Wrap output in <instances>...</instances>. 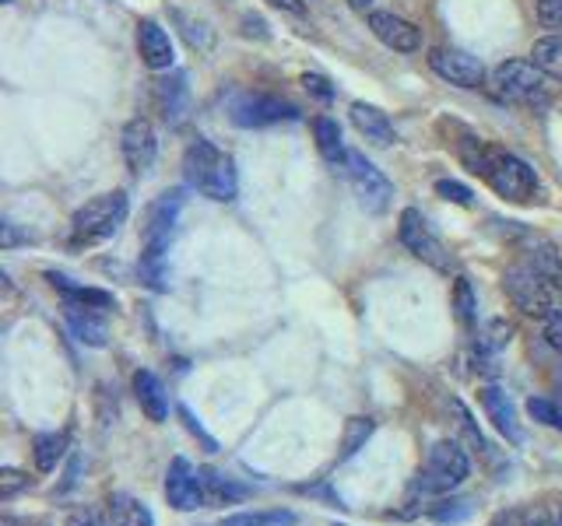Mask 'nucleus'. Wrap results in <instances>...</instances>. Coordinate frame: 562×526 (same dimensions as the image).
<instances>
[{"label":"nucleus","mask_w":562,"mask_h":526,"mask_svg":"<svg viewBox=\"0 0 562 526\" xmlns=\"http://www.w3.org/2000/svg\"><path fill=\"white\" fill-rule=\"evenodd\" d=\"M457 155H461V162L468 165V172H474L479 180H485L503 201H514V204L535 201L538 175L514 151H503V148L488 145V140H482V137H464L461 145H457Z\"/></svg>","instance_id":"1"},{"label":"nucleus","mask_w":562,"mask_h":526,"mask_svg":"<svg viewBox=\"0 0 562 526\" xmlns=\"http://www.w3.org/2000/svg\"><path fill=\"white\" fill-rule=\"evenodd\" d=\"M183 180L190 190H198L201 197L228 204L236 201L239 180H236V162L222 148L211 145L207 137H193L183 151Z\"/></svg>","instance_id":"2"},{"label":"nucleus","mask_w":562,"mask_h":526,"mask_svg":"<svg viewBox=\"0 0 562 526\" xmlns=\"http://www.w3.org/2000/svg\"><path fill=\"white\" fill-rule=\"evenodd\" d=\"M127 193L113 190V193H99V197L85 201L75 218H70V245L81 250V245H99L105 239L116 236V228L127 218Z\"/></svg>","instance_id":"3"},{"label":"nucleus","mask_w":562,"mask_h":526,"mask_svg":"<svg viewBox=\"0 0 562 526\" xmlns=\"http://www.w3.org/2000/svg\"><path fill=\"white\" fill-rule=\"evenodd\" d=\"M492 95L509 105H527V110H544L549 105V84L531 60H503L492 70Z\"/></svg>","instance_id":"4"},{"label":"nucleus","mask_w":562,"mask_h":526,"mask_svg":"<svg viewBox=\"0 0 562 526\" xmlns=\"http://www.w3.org/2000/svg\"><path fill=\"white\" fill-rule=\"evenodd\" d=\"M471 473V460L468 453L443 438V443H436L426 456V467L418 470V481H415V491L422 495H447V491L461 488Z\"/></svg>","instance_id":"5"},{"label":"nucleus","mask_w":562,"mask_h":526,"mask_svg":"<svg viewBox=\"0 0 562 526\" xmlns=\"http://www.w3.org/2000/svg\"><path fill=\"white\" fill-rule=\"evenodd\" d=\"M397 236H401V242H404V250H408L415 260L429 263V267L439 271V274H450V271H453V256H450V250L443 245V239H439V236L432 232L429 218L422 215L418 207H404V210H401V218H397Z\"/></svg>","instance_id":"6"},{"label":"nucleus","mask_w":562,"mask_h":526,"mask_svg":"<svg viewBox=\"0 0 562 526\" xmlns=\"http://www.w3.org/2000/svg\"><path fill=\"white\" fill-rule=\"evenodd\" d=\"M348 175V186L351 193L359 197V204L369 210V215H383L386 207L394 201V183L386 180V175L369 162L362 151H348V162L341 169Z\"/></svg>","instance_id":"7"},{"label":"nucleus","mask_w":562,"mask_h":526,"mask_svg":"<svg viewBox=\"0 0 562 526\" xmlns=\"http://www.w3.org/2000/svg\"><path fill=\"white\" fill-rule=\"evenodd\" d=\"M503 288L509 295V302H514L527 316H541V320H544V316L555 309L552 306V285L527 260L503 274Z\"/></svg>","instance_id":"8"},{"label":"nucleus","mask_w":562,"mask_h":526,"mask_svg":"<svg viewBox=\"0 0 562 526\" xmlns=\"http://www.w3.org/2000/svg\"><path fill=\"white\" fill-rule=\"evenodd\" d=\"M228 119L243 130H260V127H274V123H292L299 119V110L285 99L274 95H239L228 110Z\"/></svg>","instance_id":"9"},{"label":"nucleus","mask_w":562,"mask_h":526,"mask_svg":"<svg viewBox=\"0 0 562 526\" xmlns=\"http://www.w3.org/2000/svg\"><path fill=\"white\" fill-rule=\"evenodd\" d=\"M429 67L436 78H443L457 88H479L485 78V67L479 57H471L468 49H453V46H436L429 53Z\"/></svg>","instance_id":"10"},{"label":"nucleus","mask_w":562,"mask_h":526,"mask_svg":"<svg viewBox=\"0 0 562 526\" xmlns=\"http://www.w3.org/2000/svg\"><path fill=\"white\" fill-rule=\"evenodd\" d=\"M166 499H169L172 508H180V513H198V508L207 505L201 470H193L190 460H183V456H176V460L169 464V473H166Z\"/></svg>","instance_id":"11"},{"label":"nucleus","mask_w":562,"mask_h":526,"mask_svg":"<svg viewBox=\"0 0 562 526\" xmlns=\"http://www.w3.org/2000/svg\"><path fill=\"white\" fill-rule=\"evenodd\" d=\"M120 151H123V162L134 175H145L155 165V155H158V140H155V127L148 119H131L127 127L120 134Z\"/></svg>","instance_id":"12"},{"label":"nucleus","mask_w":562,"mask_h":526,"mask_svg":"<svg viewBox=\"0 0 562 526\" xmlns=\"http://www.w3.org/2000/svg\"><path fill=\"white\" fill-rule=\"evenodd\" d=\"M369 32L394 53H415L422 49V28H415L408 18L391 11H369Z\"/></svg>","instance_id":"13"},{"label":"nucleus","mask_w":562,"mask_h":526,"mask_svg":"<svg viewBox=\"0 0 562 526\" xmlns=\"http://www.w3.org/2000/svg\"><path fill=\"white\" fill-rule=\"evenodd\" d=\"M479 400H482L485 418L492 421V425H496V432L506 435V443L520 446V443H524V432H520V425H517V408H514V400H509V393L503 390V386H496V382L482 386V390H479Z\"/></svg>","instance_id":"14"},{"label":"nucleus","mask_w":562,"mask_h":526,"mask_svg":"<svg viewBox=\"0 0 562 526\" xmlns=\"http://www.w3.org/2000/svg\"><path fill=\"white\" fill-rule=\"evenodd\" d=\"M137 53H140V60H145L148 70H169L172 60H176V49H172L169 32L158 25L155 18H145V22H137Z\"/></svg>","instance_id":"15"},{"label":"nucleus","mask_w":562,"mask_h":526,"mask_svg":"<svg viewBox=\"0 0 562 526\" xmlns=\"http://www.w3.org/2000/svg\"><path fill=\"white\" fill-rule=\"evenodd\" d=\"M351 123H356V130L369 140V145H376V148H391L394 140H397V130H394V123L386 119V113H380L376 105H369V102H351Z\"/></svg>","instance_id":"16"},{"label":"nucleus","mask_w":562,"mask_h":526,"mask_svg":"<svg viewBox=\"0 0 562 526\" xmlns=\"http://www.w3.org/2000/svg\"><path fill=\"white\" fill-rule=\"evenodd\" d=\"M155 99H158V110H162L169 127H180L187 119L190 110V88H187V75H169L155 84Z\"/></svg>","instance_id":"17"},{"label":"nucleus","mask_w":562,"mask_h":526,"mask_svg":"<svg viewBox=\"0 0 562 526\" xmlns=\"http://www.w3.org/2000/svg\"><path fill=\"white\" fill-rule=\"evenodd\" d=\"M134 397L140 403V411L148 414V421H155V425H162V421L169 418V393L162 379H158L155 373H148V368H140V373L134 376Z\"/></svg>","instance_id":"18"},{"label":"nucleus","mask_w":562,"mask_h":526,"mask_svg":"<svg viewBox=\"0 0 562 526\" xmlns=\"http://www.w3.org/2000/svg\"><path fill=\"white\" fill-rule=\"evenodd\" d=\"M64 309H67V327L81 344L88 347L110 344V327L102 320V309H81V306H64Z\"/></svg>","instance_id":"19"},{"label":"nucleus","mask_w":562,"mask_h":526,"mask_svg":"<svg viewBox=\"0 0 562 526\" xmlns=\"http://www.w3.org/2000/svg\"><path fill=\"white\" fill-rule=\"evenodd\" d=\"M46 281L64 295V306H81V309H113V295L102 288H85L78 281H70L67 274L49 271Z\"/></svg>","instance_id":"20"},{"label":"nucleus","mask_w":562,"mask_h":526,"mask_svg":"<svg viewBox=\"0 0 562 526\" xmlns=\"http://www.w3.org/2000/svg\"><path fill=\"white\" fill-rule=\"evenodd\" d=\"M313 137H316V148H321V155L327 158V162H330L334 169H345V162H348V148H345V140H341L338 119L316 116V119H313Z\"/></svg>","instance_id":"21"},{"label":"nucleus","mask_w":562,"mask_h":526,"mask_svg":"<svg viewBox=\"0 0 562 526\" xmlns=\"http://www.w3.org/2000/svg\"><path fill=\"white\" fill-rule=\"evenodd\" d=\"M110 523L113 526H155V516H151V508L134 499V495H113L110 499Z\"/></svg>","instance_id":"22"},{"label":"nucleus","mask_w":562,"mask_h":526,"mask_svg":"<svg viewBox=\"0 0 562 526\" xmlns=\"http://www.w3.org/2000/svg\"><path fill=\"white\" fill-rule=\"evenodd\" d=\"M201 481H204L207 505H228V502H239V499L250 495V488H243L233 478H225V473L207 470V467H201Z\"/></svg>","instance_id":"23"},{"label":"nucleus","mask_w":562,"mask_h":526,"mask_svg":"<svg viewBox=\"0 0 562 526\" xmlns=\"http://www.w3.org/2000/svg\"><path fill=\"white\" fill-rule=\"evenodd\" d=\"M531 64L544 78L562 81V35H544V39H538L531 46Z\"/></svg>","instance_id":"24"},{"label":"nucleus","mask_w":562,"mask_h":526,"mask_svg":"<svg viewBox=\"0 0 562 526\" xmlns=\"http://www.w3.org/2000/svg\"><path fill=\"white\" fill-rule=\"evenodd\" d=\"M64 453H67V435L64 432H43V435H35L32 456H35V467H40L43 473L57 470V464L64 460Z\"/></svg>","instance_id":"25"},{"label":"nucleus","mask_w":562,"mask_h":526,"mask_svg":"<svg viewBox=\"0 0 562 526\" xmlns=\"http://www.w3.org/2000/svg\"><path fill=\"white\" fill-rule=\"evenodd\" d=\"M527 263L549 281L552 288H562V256L555 253V245H549V242H541V245H535L531 250V256H527Z\"/></svg>","instance_id":"26"},{"label":"nucleus","mask_w":562,"mask_h":526,"mask_svg":"<svg viewBox=\"0 0 562 526\" xmlns=\"http://www.w3.org/2000/svg\"><path fill=\"white\" fill-rule=\"evenodd\" d=\"M376 432V421L373 418H348V425H345V438H341V456L338 460H351L366 443H369V435Z\"/></svg>","instance_id":"27"},{"label":"nucleus","mask_w":562,"mask_h":526,"mask_svg":"<svg viewBox=\"0 0 562 526\" xmlns=\"http://www.w3.org/2000/svg\"><path fill=\"white\" fill-rule=\"evenodd\" d=\"M453 312L464 330H474V323H479V302H474L468 277H457V285H453Z\"/></svg>","instance_id":"28"},{"label":"nucleus","mask_w":562,"mask_h":526,"mask_svg":"<svg viewBox=\"0 0 562 526\" xmlns=\"http://www.w3.org/2000/svg\"><path fill=\"white\" fill-rule=\"evenodd\" d=\"M295 513H285V508H274V513H236L225 516L218 526H295Z\"/></svg>","instance_id":"29"},{"label":"nucleus","mask_w":562,"mask_h":526,"mask_svg":"<svg viewBox=\"0 0 562 526\" xmlns=\"http://www.w3.org/2000/svg\"><path fill=\"white\" fill-rule=\"evenodd\" d=\"M471 513H474L471 499H439L429 505V519H436V523H461Z\"/></svg>","instance_id":"30"},{"label":"nucleus","mask_w":562,"mask_h":526,"mask_svg":"<svg viewBox=\"0 0 562 526\" xmlns=\"http://www.w3.org/2000/svg\"><path fill=\"white\" fill-rule=\"evenodd\" d=\"M527 411H531L535 421H541V425H549V428H562V418H559V403L555 397H531L527 400Z\"/></svg>","instance_id":"31"},{"label":"nucleus","mask_w":562,"mask_h":526,"mask_svg":"<svg viewBox=\"0 0 562 526\" xmlns=\"http://www.w3.org/2000/svg\"><path fill=\"white\" fill-rule=\"evenodd\" d=\"M436 193L443 197L447 204H457V207H474V193L457 183V180H436Z\"/></svg>","instance_id":"32"},{"label":"nucleus","mask_w":562,"mask_h":526,"mask_svg":"<svg viewBox=\"0 0 562 526\" xmlns=\"http://www.w3.org/2000/svg\"><path fill=\"white\" fill-rule=\"evenodd\" d=\"M509 333H514V327L503 323V320H492V323L479 333V347H482V351H496V347L509 344Z\"/></svg>","instance_id":"33"},{"label":"nucleus","mask_w":562,"mask_h":526,"mask_svg":"<svg viewBox=\"0 0 562 526\" xmlns=\"http://www.w3.org/2000/svg\"><path fill=\"white\" fill-rule=\"evenodd\" d=\"M29 484H32V481L25 478L22 470H11V467H4V470H0V502H11V499L18 495V491L29 488Z\"/></svg>","instance_id":"34"},{"label":"nucleus","mask_w":562,"mask_h":526,"mask_svg":"<svg viewBox=\"0 0 562 526\" xmlns=\"http://www.w3.org/2000/svg\"><path fill=\"white\" fill-rule=\"evenodd\" d=\"M176 22L187 25L183 35L190 39V46H198V49H207V46H211V32H207L204 22H193V18H187V14H176Z\"/></svg>","instance_id":"35"},{"label":"nucleus","mask_w":562,"mask_h":526,"mask_svg":"<svg viewBox=\"0 0 562 526\" xmlns=\"http://www.w3.org/2000/svg\"><path fill=\"white\" fill-rule=\"evenodd\" d=\"M303 88H306V92L316 99V102H334V84L324 78V75H313V70H310V75H303Z\"/></svg>","instance_id":"36"},{"label":"nucleus","mask_w":562,"mask_h":526,"mask_svg":"<svg viewBox=\"0 0 562 526\" xmlns=\"http://www.w3.org/2000/svg\"><path fill=\"white\" fill-rule=\"evenodd\" d=\"M67 526H113V523H105V516L99 513V508H92V505H78L75 513L67 516Z\"/></svg>","instance_id":"37"},{"label":"nucleus","mask_w":562,"mask_h":526,"mask_svg":"<svg viewBox=\"0 0 562 526\" xmlns=\"http://www.w3.org/2000/svg\"><path fill=\"white\" fill-rule=\"evenodd\" d=\"M538 22L544 28H562V0H538Z\"/></svg>","instance_id":"38"},{"label":"nucleus","mask_w":562,"mask_h":526,"mask_svg":"<svg viewBox=\"0 0 562 526\" xmlns=\"http://www.w3.org/2000/svg\"><path fill=\"white\" fill-rule=\"evenodd\" d=\"M544 341H549L562 355V309H552L549 316H544Z\"/></svg>","instance_id":"39"},{"label":"nucleus","mask_w":562,"mask_h":526,"mask_svg":"<svg viewBox=\"0 0 562 526\" xmlns=\"http://www.w3.org/2000/svg\"><path fill=\"white\" fill-rule=\"evenodd\" d=\"M180 418L187 421V428H190V435H198V438H201V443L207 446V453H215V449H218V443H215V438H211V435H207V432H204V428L198 425V418H193V414H190V408H180Z\"/></svg>","instance_id":"40"},{"label":"nucleus","mask_w":562,"mask_h":526,"mask_svg":"<svg viewBox=\"0 0 562 526\" xmlns=\"http://www.w3.org/2000/svg\"><path fill=\"white\" fill-rule=\"evenodd\" d=\"M18 242H22V236L14 232V221L0 225V245H4V250H11V245H18Z\"/></svg>","instance_id":"41"},{"label":"nucleus","mask_w":562,"mask_h":526,"mask_svg":"<svg viewBox=\"0 0 562 526\" xmlns=\"http://www.w3.org/2000/svg\"><path fill=\"white\" fill-rule=\"evenodd\" d=\"M271 8H281V11H289V14H303L306 11V4L303 0H268Z\"/></svg>","instance_id":"42"},{"label":"nucleus","mask_w":562,"mask_h":526,"mask_svg":"<svg viewBox=\"0 0 562 526\" xmlns=\"http://www.w3.org/2000/svg\"><path fill=\"white\" fill-rule=\"evenodd\" d=\"M243 25H246V35H260V39H268V28H263V22H260V18H250V14H246L243 18Z\"/></svg>","instance_id":"43"},{"label":"nucleus","mask_w":562,"mask_h":526,"mask_svg":"<svg viewBox=\"0 0 562 526\" xmlns=\"http://www.w3.org/2000/svg\"><path fill=\"white\" fill-rule=\"evenodd\" d=\"M0 526H46V523H35V519H18V516H4Z\"/></svg>","instance_id":"44"},{"label":"nucleus","mask_w":562,"mask_h":526,"mask_svg":"<svg viewBox=\"0 0 562 526\" xmlns=\"http://www.w3.org/2000/svg\"><path fill=\"white\" fill-rule=\"evenodd\" d=\"M527 526H559V523H552L544 513H531V519H527Z\"/></svg>","instance_id":"45"},{"label":"nucleus","mask_w":562,"mask_h":526,"mask_svg":"<svg viewBox=\"0 0 562 526\" xmlns=\"http://www.w3.org/2000/svg\"><path fill=\"white\" fill-rule=\"evenodd\" d=\"M348 4L356 11H369V8H373V0H348Z\"/></svg>","instance_id":"46"},{"label":"nucleus","mask_w":562,"mask_h":526,"mask_svg":"<svg viewBox=\"0 0 562 526\" xmlns=\"http://www.w3.org/2000/svg\"><path fill=\"white\" fill-rule=\"evenodd\" d=\"M555 403H559V418H562V386L555 390ZM559 432H562V428H559Z\"/></svg>","instance_id":"47"},{"label":"nucleus","mask_w":562,"mask_h":526,"mask_svg":"<svg viewBox=\"0 0 562 526\" xmlns=\"http://www.w3.org/2000/svg\"><path fill=\"white\" fill-rule=\"evenodd\" d=\"M555 523H559V526H562V508H559V519H555Z\"/></svg>","instance_id":"48"},{"label":"nucleus","mask_w":562,"mask_h":526,"mask_svg":"<svg viewBox=\"0 0 562 526\" xmlns=\"http://www.w3.org/2000/svg\"><path fill=\"white\" fill-rule=\"evenodd\" d=\"M0 4H11V0H0Z\"/></svg>","instance_id":"49"}]
</instances>
